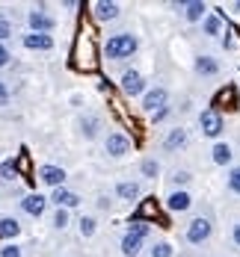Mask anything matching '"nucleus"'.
<instances>
[{
    "label": "nucleus",
    "instance_id": "9",
    "mask_svg": "<svg viewBox=\"0 0 240 257\" xmlns=\"http://www.w3.org/2000/svg\"><path fill=\"white\" fill-rule=\"evenodd\" d=\"M145 109H151V112L166 109V89H154V92H148V95H145Z\"/></svg>",
    "mask_w": 240,
    "mask_h": 257
},
{
    "label": "nucleus",
    "instance_id": "7",
    "mask_svg": "<svg viewBox=\"0 0 240 257\" xmlns=\"http://www.w3.org/2000/svg\"><path fill=\"white\" fill-rule=\"evenodd\" d=\"M21 207H24L30 216H42V213H45V207H48V198H42V195L36 192V195H27L24 201H21Z\"/></svg>",
    "mask_w": 240,
    "mask_h": 257
},
{
    "label": "nucleus",
    "instance_id": "16",
    "mask_svg": "<svg viewBox=\"0 0 240 257\" xmlns=\"http://www.w3.org/2000/svg\"><path fill=\"white\" fill-rule=\"evenodd\" d=\"M116 192H119V198L133 201V198L139 195V186H136V183H119V186H116Z\"/></svg>",
    "mask_w": 240,
    "mask_h": 257
},
{
    "label": "nucleus",
    "instance_id": "19",
    "mask_svg": "<svg viewBox=\"0 0 240 257\" xmlns=\"http://www.w3.org/2000/svg\"><path fill=\"white\" fill-rule=\"evenodd\" d=\"M196 68H199V74H216V71H219V65L213 62L211 56H202V59L196 62Z\"/></svg>",
    "mask_w": 240,
    "mask_h": 257
},
{
    "label": "nucleus",
    "instance_id": "17",
    "mask_svg": "<svg viewBox=\"0 0 240 257\" xmlns=\"http://www.w3.org/2000/svg\"><path fill=\"white\" fill-rule=\"evenodd\" d=\"M184 142H187V133H184V130H172V133L166 136V142H163V145L172 151V148H181Z\"/></svg>",
    "mask_w": 240,
    "mask_h": 257
},
{
    "label": "nucleus",
    "instance_id": "35",
    "mask_svg": "<svg viewBox=\"0 0 240 257\" xmlns=\"http://www.w3.org/2000/svg\"><path fill=\"white\" fill-rule=\"evenodd\" d=\"M234 242H237V245H240V225H237V228H234Z\"/></svg>",
    "mask_w": 240,
    "mask_h": 257
},
{
    "label": "nucleus",
    "instance_id": "22",
    "mask_svg": "<svg viewBox=\"0 0 240 257\" xmlns=\"http://www.w3.org/2000/svg\"><path fill=\"white\" fill-rule=\"evenodd\" d=\"M15 172H18V166H15V163H12V160H9V163H3V166H0V178H6V180H12V178H15Z\"/></svg>",
    "mask_w": 240,
    "mask_h": 257
},
{
    "label": "nucleus",
    "instance_id": "13",
    "mask_svg": "<svg viewBox=\"0 0 240 257\" xmlns=\"http://www.w3.org/2000/svg\"><path fill=\"white\" fill-rule=\"evenodd\" d=\"M166 204H169V210H175V213H181V210H187V207L193 204V201H190V195H187V192H172Z\"/></svg>",
    "mask_w": 240,
    "mask_h": 257
},
{
    "label": "nucleus",
    "instance_id": "29",
    "mask_svg": "<svg viewBox=\"0 0 240 257\" xmlns=\"http://www.w3.org/2000/svg\"><path fill=\"white\" fill-rule=\"evenodd\" d=\"M157 163H154V160H145V163H142V172H145V175H151V178H154V175H157Z\"/></svg>",
    "mask_w": 240,
    "mask_h": 257
},
{
    "label": "nucleus",
    "instance_id": "2",
    "mask_svg": "<svg viewBox=\"0 0 240 257\" xmlns=\"http://www.w3.org/2000/svg\"><path fill=\"white\" fill-rule=\"evenodd\" d=\"M199 124H202V133L205 136H219L222 133V118H219L216 109H205L202 118H199Z\"/></svg>",
    "mask_w": 240,
    "mask_h": 257
},
{
    "label": "nucleus",
    "instance_id": "34",
    "mask_svg": "<svg viewBox=\"0 0 240 257\" xmlns=\"http://www.w3.org/2000/svg\"><path fill=\"white\" fill-rule=\"evenodd\" d=\"M187 180H190V175H187V172H178V175H175V183H187Z\"/></svg>",
    "mask_w": 240,
    "mask_h": 257
},
{
    "label": "nucleus",
    "instance_id": "10",
    "mask_svg": "<svg viewBox=\"0 0 240 257\" xmlns=\"http://www.w3.org/2000/svg\"><path fill=\"white\" fill-rule=\"evenodd\" d=\"M51 201L59 207V210H62V207H74V204H80L77 195H74V192H68V189H62V186H59V189H53V198H51Z\"/></svg>",
    "mask_w": 240,
    "mask_h": 257
},
{
    "label": "nucleus",
    "instance_id": "20",
    "mask_svg": "<svg viewBox=\"0 0 240 257\" xmlns=\"http://www.w3.org/2000/svg\"><path fill=\"white\" fill-rule=\"evenodd\" d=\"M228 160H231V148H228V145H222V142H219V145H216V148H213V163H219V166H225V163H228Z\"/></svg>",
    "mask_w": 240,
    "mask_h": 257
},
{
    "label": "nucleus",
    "instance_id": "8",
    "mask_svg": "<svg viewBox=\"0 0 240 257\" xmlns=\"http://www.w3.org/2000/svg\"><path fill=\"white\" fill-rule=\"evenodd\" d=\"M27 48H33V51H51L53 48V39L51 36H45V33H33V36H27L24 39Z\"/></svg>",
    "mask_w": 240,
    "mask_h": 257
},
{
    "label": "nucleus",
    "instance_id": "15",
    "mask_svg": "<svg viewBox=\"0 0 240 257\" xmlns=\"http://www.w3.org/2000/svg\"><path fill=\"white\" fill-rule=\"evenodd\" d=\"M139 245H142V239H139V236H133V233H128V236L122 239V251H125L128 257L136 254V251H139Z\"/></svg>",
    "mask_w": 240,
    "mask_h": 257
},
{
    "label": "nucleus",
    "instance_id": "31",
    "mask_svg": "<svg viewBox=\"0 0 240 257\" xmlns=\"http://www.w3.org/2000/svg\"><path fill=\"white\" fill-rule=\"evenodd\" d=\"M9 33H12V24H9V21H6V18L0 15V42H3V39H6Z\"/></svg>",
    "mask_w": 240,
    "mask_h": 257
},
{
    "label": "nucleus",
    "instance_id": "25",
    "mask_svg": "<svg viewBox=\"0 0 240 257\" xmlns=\"http://www.w3.org/2000/svg\"><path fill=\"white\" fill-rule=\"evenodd\" d=\"M205 33H208V36H216V33H219V18H216V15L205 18Z\"/></svg>",
    "mask_w": 240,
    "mask_h": 257
},
{
    "label": "nucleus",
    "instance_id": "18",
    "mask_svg": "<svg viewBox=\"0 0 240 257\" xmlns=\"http://www.w3.org/2000/svg\"><path fill=\"white\" fill-rule=\"evenodd\" d=\"M21 225L15 219H0V236H18Z\"/></svg>",
    "mask_w": 240,
    "mask_h": 257
},
{
    "label": "nucleus",
    "instance_id": "26",
    "mask_svg": "<svg viewBox=\"0 0 240 257\" xmlns=\"http://www.w3.org/2000/svg\"><path fill=\"white\" fill-rule=\"evenodd\" d=\"M151 257H172V248H169L166 242H160V245L151 248Z\"/></svg>",
    "mask_w": 240,
    "mask_h": 257
},
{
    "label": "nucleus",
    "instance_id": "3",
    "mask_svg": "<svg viewBox=\"0 0 240 257\" xmlns=\"http://www.w3.org/2000/svg\"><path fill=\"white\" fill-rule=\"evenodd\" d=\"M211 236V222L208 219H193L190 228H187V239L190 242H205Z\"/></svg>",
    "mask_w": 240,
    "mask_h": 257
},
{
    "label": "nucleus",
    "instance_id": "11",
    "mask_svg": "<svg viewBox=\"0 0 240 257\" xmlns=\"http://www.w3.org/2000/svg\"><path fill=\"white\" fill-rule=\"evenodd\" d=\"M30 27H33L36 33H45V30H51L53 27V18L51 15H45V12H30Z\"/></svg>",
    "mask_w": 240,
    "mask_h": 257
},
{
    "label": "nucleus",
    "instance_id": "4",
    "mask_svg": "<svg viewBox=\"0 0 240 257\" xmlns=\"http://www.w3.org/2000/svg\"><path fill=\"white\" fill-rule=\"evenodd\" d=\"M131 151V139H125L122 133H113V136H107V154L113 157H122Z\"/></svg>",
    "mask_w": 240,
    "mask_h": 257
},
{
    "label": "nucleus",
    "instance_id": "24",
    "mask_svg": "<svg viewBox=\"0 0 240 257\" xmlns=\"http://www.w3.org/2000/svg\"><path fill=\"white\" fill-rule=\"evenodd\" d=\"M80 233H83V236H92V233H95V219H89V216L80 219Z\"/></svg>",
    "mask_w": 240,
    "mask_h": 257
},
{
    "label": "nucleus",
    "instance_id": "1",
    "mask_svg": "<svg viewBox=\"0 0 240 257\" xmlns=\"http://www.w3.org/2000/svg\"><path fill=\"white\" fill-rule=\"evenodd\" d=\"M107 56L110 59H122V56H131L133 51H136V39L133 36H128V33H119V36H113L110 42H107Z\"/></svg>",
    "mask_w": 240,
    "mask_h": 257
},
{
    "label": "nucleus",
    "instance_id": "6",
    "mask_svg": "<svg viewBox=\"0 0 240 257\" xmlns=\"http://www.w3.org/2000/svg\"><path fill=\"white\" fill-rule=\"evenodd\" d=\"M39 178L59 189V186H62V180H65V172H62V169H56V166H42V169H39Z\"/></svg>",
    "mask_w": 240,
    "mask_h": 257
},
{
    "label": "nucleus",
    "instance_id": "14",
    "mask_svg": "<svg viewBox=\"0 0 240 257\" xmlns=\"http://www.w3.org/2000/svg\"><path fill=\"white\" fill-rule=\"evenodd\" d=\"M222 103H228V109H234V106H237V95H234V89H231V86H228V89H222V92L216 95L213 106H222Z\"/></svg>",
    "mask_w": 240,
    "mask_h": 257
},
{
    "label": "nucleus",
    "instance_id": "23",
    "mask_svg": "<svg viewBox=\"0 0 240 257\" xmlns=\"http://www.w3.org/2000/svg\"><path fill=\"white\" fill-rule=\"evenodd\" d=\"M128 233H133V236H139V239H142V236L148 233V225H145L142 219H136V222L131 225V231H128Z\"/></svg>",
    "mask_w": 240,
    "mask_h": 257
},
{
    "label": "nucleus",
    "instance_id": "30",
    "mask_svg": "<svg viewBox=\"0 0 240 257\" xmlns=\"http://www.w3.org/2000/svg\"><path fill=\"white\" fill-rule=\"evenodd\" d=\"M0 257H21V248L18 245H6V248H0Z\"/></svg>",
    "mask_w": 240,
    "mask_h": 257
},
{
    "label": "nucleus",
    "instance_id": "27",
    "mask_svg": "<svg viewBox=\"0 0 240 257\" xmlns=\"http://www.w3.org/2000/svg\"><path fill=\"white\" fill-rule=\"evenodd\" d=\"M228 186H231L234 192H240V169H231V175H228Z\"/></svg>",
    "mask_w": 240,
    "mask_h": 257
},
{
    "label": "nucleus",
    "instance_id": "32",
    "mask_svg": "<svg viewBox=\"0 0 240 257\" xmlns=\"http://www.w3.org/2000/svg\"><path fill=\"white\" fill-rule=\"evenodd\" d=\"M6 62H9V51L0 45V65H6Z\"/></svg>",
    "mask_w": 240,
    "mask_h": 257
},
{
    "label": "nucleus",
    "instance_id": "28",
    "mask_svg": "<svg viewBox=\"0 0 240 257\" xmlns=\"http://www.w3.org/2000/svg\"><path fill=\"white\" fill-rule=\"evenodd\" d=\"M65 222H68V213H65V210H56V216H53V225H56V228H65Z\"/></svg>",
    "mask_w": 240,
    "mask_h": 257
},
{
    "label": "nucleus",
    "instance_id": "33",
    "mask_svg": "<svg viewBox=\"0 0 240 257\" xmlns=\"http://www.w3.org/2000/svg\"><path fill=\"white\" fill-rule=\"evenodd\" d=\"M9 101V95H6V86H3V83H0V106H3V103Z\"/></svg>",
    "mask_w": 240,
    "mask_h": 257
},
{
    "label": "nucleus",
    "instance_id": "12",
    "mask_svg": "<svg viewBox=\"0 0 240 257\" xmlns=\"http://www.w3.org/2000/svg\"><path fill=\"white\" fill-rule=\"evenodd\" d=\"M116 15H119V6H116V3H104V0L95 3V18H98V21H110V18H116Z\"/></svg>",
    "mask_w": 240,
    "mask_h": 257
},
{
    "label": "nucleus",
    "instance_id": "21",
    "mask_svg": "<svg viewBox=\"0 0 240 257\" xmlns=\"http://www.w3.org/2000/svg\"><path fill=\"white\" fill-rule=\"evenodd\" d=\"M184 9H187V18H190V21H199V18L205 15V3H187Z\"/></svg>",
    "mask_w": 240,
    "mask_h": 257
},
{
    "label": "nucleus",
    "instance_id": "5",
    "mask_svg": "<svg viewBox=\"0 0 240 257\" xmlns=\"http://www.w3.org/2000/svg\"><path fill=\"white\" fill-rule=\"evenodd\" d=\"M122 92H125V95H139V92H142V77H139V74H136V71H125V74H122Z\"/></svg>",
    "mask_w": 240,
    "mask_h": 257
},
{
    "label": "nucleus",
    "instance_id": "36",
    "mask_svg": "<svg viewBox=\"0 0 240 257\" xmlns=\"http://www.w3.org/2000/svg\"><path fill=\"white\" fill-rule=\"evenodd\" d=\"M234 9H237V12H240V3H234Z\"/></svg>",
    "mask_w": 240,
    "mask_h": 257
}]
</instances>
